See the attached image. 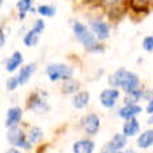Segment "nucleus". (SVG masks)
<instances>
[{
    "label": "nucleus",
    "mask_w": 153,
    "mask_h": 153,
    "mask_svg": "<svg viewBox=\"0 0 153 153\" xmlns=\"http://www.w3.org/2000/svg\"><path fill=\"white\" fill-rule=\"evenodd\" d=\"M73 32H74V35H75L76 40L84 46L86 52H89V53H103L105 52V46L97 42L96 36L91 32V29L85 24H82L79 21H74Z\"/></svg>",
    "instance_id": "obj_1"
},
{
    "label": "nucleus",
    "mask_w": 153,
    "mask_h": 153,
    "mask_svg": "<svg viewBox=\"0 0 153 153\" xmlns=\"http://www.w3.org/2000/svg\"><path fill=\"white\" fill-rule=\"evenodd\" d=\"M46 74L52 82H56L59 79L67 81L73 78L74 68L67 64H49L46 67Z\"/></svg>",
    "instance_id": "obj_2"
},
{
    "label": "nucleus",
    "mask_w": 153,
    "mask_h": 153,
    "mask_svg": "<svg viewBox=\"0 0 153 153\" xmlns=\"http://www.w3.org/2000/svg\"><path fill=\"white\" fill-rule=\"evenodd\" d=\"M89 29L96 36L97 40H106L110 36V27L106 21L100 18H91L89 20Z\"/></svg>",
    "instance_id": "obj_3"
},
{
    "label": "nucleus",
    "mask_w": 153,
    "mask_h": 153,
    "mask_svg": "<svg viewBox=\"0 0 153 153\" xmlns=\"http://www.w3.org/2000/svg\"><path fill=\"white\" fill-rule=\"evenodd\" d=\"M82 128L88 137H95L97 135L100 129V118L96 113H89L82 118Z\"/></svg>",
    "instance_id": "obj_4"
},
{
    "label": "nucleus",
    "mask_w": 153,
    "mask_h": 153,
    "mask_svg": "<svg viewBox=\"0 0 153 153\" xmlns=\"http://www.w3.org/2000/svg\"><path fill=\"white\" fill-rule=\"evenodd\" d=\"M7 139L13 146H17V148H21V149H29L31 148V143L25 138L24 132L21 129H18L17 127L10 128V131L7 132Z\"/></svg>",
    "instance_id": "obj_5"
},
{
    "label": "nucleus",
    "mask_w": 153,
    "mask_h": 153,
    "mask_svg": "<svg viewBox=\"0 0 153 153\" xmlns=\"http://www.w3.org/2000/svg\"><path fill=\"white\" fill-rule=\"evenodd\" d=\"M118 99H120V89L117 88L105 89V91H102L100 96H99L100 105L103 107H106V109H113Z\"/></svg>",
    "instance_id": "obj_6"
},
{
    "label": "nucleus",
    "mask_w": 153,
    "mask_h": 153,
    "mask_svg": "<svg viewBox=\"0 0 153 153\" xmlns=\"http://www.w3.org/2000/svg\"><path fill=\"white\" fill-rule=\"evenodd\" d=\"M120 88L123 89L125 93L134 92V91L139 89L141 88V81H139V76H138L135 73H132V71H128V70H127L124 78H123V81H121Z\"/></svg>",
    "instance_id": "obj_7"
},
{
    "label": "nucleus",
    "mask_w": 153,
    "mask_h": 153,
    "mask_svg": "<svg viewBox=\"0 0 153 153\" xmlns=\"http://www.w3.org/2000/svg\"><path fill=\"white\" fill-rule=\"evenodd\" d=\"M28 107L32 110L33 113H38V114H45L49 111V105L46 103L43 97H40L38 93H33L32 96L29 97L28 100Z\"/></svg>",
    "instance_id": "obj_8"
},
{
    "label": "nucleus",
    "mask_w": 153,
    "mask_h": 153,
    "mask_svg": "<svg viewBox=\"0 0 153 153\" xmlns=\"http://www.w3.org/2000/svg\"><path fill=\"white\" fill-rule=\"evenodd\" d=\"M142 113V107L139 105H124L123 107L118 109L117 116L124 120H129V118H135L138 114Z\"/></svg>",
    "instance_id": "obj_9"
},
{
    "label": "nucleus",
    "mask_w": 153,
    "mask_h": 153,
    "mask_svg": "<svg viewBox=\"0 0 153 153\" xmlns=\"http://www.w3.org/2000/svg\"><path fill=\"white\" fill-rule=\"evenodd\" d=\"M141 131V124L139 121L135 118H129V120H125L124 125H123V134H124L127 138H132L137 137L138 134Z\"/></svg>",
    "instance_id": "obj_10"
},
{
    "label": "nucleus",
    "mask_w": 153,
    "mask_h": 153,
    "mask_svg": "<svg viewBox=\"0 0 153 153\" xmlns=\"http://www.w3.org/2000/svg\"><path fill=\"white\" fill-rule=\"evenodd\" d=\"M21 118H22V110L20 107H11L7 111V117H6V127L8 128H14L20 124Z\"/></svg>",
    "instance_id": "obj_11"
},
{
    "label": "nucleus",
    "mask_w": 153,
    "mask_h": 153,
    "mask_svg": "<svg viewBox=\"0 0 153 153\" xmlns=\"http://www.w3.org/2000/svg\"><path fill=\"white\" fill-rule=\"evenodd\" d=\"M95 143L92 139H79L73 145L74 153H93Z\"/></svg>",
    "instance_id": "obj_12"
},
{
    "label": "nucleus",
    "mask_w": 153,
    "mask_h": 153,
    "mask_svg": "<svg viewBox=\"0 0 153 153\" xmlns=\"http://www.w3.org/2000/svg\"><path fill=\"white\" fill-rule=\"evenodd\" d=\"M91 102V93L88 91H79L73 97V105L75 109H85Z\"/></svg>",
    "instance_id": "obj_13"
},
{
    "label": "nucleus",
    "mask_w": 153,
    "mask_h": 153,
    "mask_svg": "<svg viewBox=\"0 0 153 153\" xmlns=\"http://www.w3.org/2000/svg\"><path fill=\"white\" fill-rule=\"evenodd\" d=\"M137 145L141 149H148V148H150L153 145V128L141 132V135L137 139Z\"/></svg>",
    "instance_id": "obj_14"
},
{
    "label": "nucleus",
    "mask_w": 153,
    "mask_h": 153,
    "mask_svg": "<svg viewBox=\"0 0 153 153\" xmlns=\"http://www.w3.org/2000/svg\"><path fill=\"white\" fill-rule=\"evenodd\" d=\"M36 70V64L35 63H31V64L28 65H24V67H21L20 73H18V75H17V78H18V82H20L21 85L27 84L29 81V78L32 76L33 71Z\"/></svg>",
    "instance_id": "obj_15"
},
{
    "label": "nucleus",
    "mask_w": 153,
    "mask_h": 153,
    "mask_svg": "<svg viewBox=\"0 0 153 153\" xmlns=\"http://www.w3.org/2000/svg\"><path fill=\"white\" fill-rule=\"evenodd\" d=\"M22 54L20 52H14L11 54V57H8L7 61H6V70H7L8 73H13V71H16L21 64H22Z\"/></svg>",
    "instance_id": "obj_16"
},
{
    "label": "nucleus",
    "mask_w": 153,
    "mask_h": 153,
    "mask_svg": "<svg viewBox=\"0 0 153 153\" xmlns=\"http://www.w3.org/2000/svg\"><path fill=\"white\" fill-rule=\"evenodd\" d=\"M79 88L81 85L79 82L74 78L71 79H67L63 82V86H61V92L64 93V95H73V93H78L79 92Z\"/></svg>",
    "instance_id": "obj_17"
},
{
    "label": "nucleus",
    "mask_w": 153,
    "mask_h": 153,
    "mask_svg": "<svg viewBox=\"0 0 153 153\" xmlns=\"http://www.w3.org/2000/svg\"><path fill=\"white\" fill-rule=\"evenodd\" d=\"M127 139L128 138L125 137L124 134H114L113 138L110 139V143L113 145V148L117 150V152H121V150H124L125 149V146H127Z\"/></svg>",
    "instance_id": "obj_18"
},
{
    "label": "nucleus",
    "mask_w": 153,
    "mask_h": 153,
    "mask_svg": "<svg viewBox=\"0 0 153 153\" xmlns=\"http://www.w3.org/2000/svg\"><path fill=\"white\" fill-rule=\"evenodd\" d=\"M143 95H145V91L142 88L134 91V92L127 93V96L124 99V105H138V102L143 99Z\"/></svg>",
    "instance_id": "obj_19"
},
{
    "label": "nucleus",
    "mask_w": 153,
    "mask_h": 153,
    "mask_svg": "<svg viewBox=\"0 0 153 153\" xmlns=\"http://www.w3.org/2000/svg\"><path fill=\"white\" fill-rule=\"evenodd\" d=\"M32 1L33 0H20V1H17L16 7H17V10H18V13H20L21 20H24L25 14L32 10Z\"/></svg>",
    "instance_id": "obj_20"
},
{
    "label": "nucleus",
    "mask_w": 153,
    "mask_h": 153,
    "mask_svg": "<svg viewBox=\"0 0 153 153\" xmlns=\"http://www.w3.org/2000/svg\"><path fill=\"white\" fill-rule=\"evenodd\" d=\"M43 138V131L39 128V127H32L29 129V134H28V141L31 143H38Z\"/></svg>",
    "instance_id": "obj_21"
},
{
    "label": "nucleus",
    "mask_w": 153,
    "mask_h": 153,
    "mask_svg": "<svg viewBox=\"0 0 153 153\" xmlns=\"http://www.w3.org/2000/svg\"><path fill=\"white\" fill-rule=\"evenodd\" d=\"M38 40H39V35H38L33 29H31V31H28L27 35L24 36V45L28 46V48H32V46H36Z\"/></svg>",
    "instance_id": "obj_22"
},
{
    "label": "nucleus",
    "mask_w": 153,
    "mask_h": 153,
    "mask_svg": "<svg viewBox=\"0 0 153 153\" xmlns=\"http://www.w3.org/2000/svg\"><path fill=\"white\" fill-rule=\"evenodd\" d=\"M36 11L43 17H53L56 14V7L54 6H49V4H42V6L38 7Z\"/></svg>",
    "instance_id": "obj_23"
},
{
    "label": "nucleus",
    "mask_w": 153,
    "mask_h": 153,
    "mask_svg": "<svg viewBox=\"0 0 153 153\" xmlns=\"http://www.w3.org/2000/svg\"><path fill=\"white\" fill-rule=\"evenodd\" d=\"M142 49L148 53H153V33L143 38V40H142Z\"/></svg>",
    "instance_id": "obj_24"
},
{
    "label": "nucleus",
    "mask_w": 153,
    "mask_h": 153,
    "mask_svg": "<svg viewBox=\"0 0 153 153\" xmlns=\"http://www.w3.org/2000/svg\"><path fill=\"white\" fill-rule=\"evenodd\" d=\"M18 85H20L18 78H17V76H11V78H8L7 82H6V88H7L8 91H16V89L18 88Z\"/></svg>",
    "instance_id": "obj_25"
},
{
    "label": "nucleus",
    "mask_w": 153,
    "mask_h": 153,
    "mask_svg": "<svg viewBox=\"0 0 153 153\" xmlns=\"http://www.w3.org/2000/svg\"><path fill=\"white\" fill-rule=\"evenodd\" d=\"M32 29L38 33V35H40V33L43 32V29H45V22L42 20H36L35 21V24H33V27H32Z\"/></svg>",
    "instance_id": "obj_26"
},
{
    "label": "nucleus",
    "mask_w": 153,
    "mask_h": 153,
    "mask_svg": "<svg viewBox=\"0 0 153 153\" xmlns=\"http://www.w3.org/2000/svg\"><path fill=\"white\" fill-rule=\"evenodd\" d=\"M99 153H118L116 149L113 148V145L110 143V142H107V143H105L103 145V148L100 149V152Z\"/></svg>",
    "instance_id": "obj_27"
},
{
    "label": "nucleus",
    "mask_w": 153,
    "mask_h": 153,
    "mask_svg": "<svg viewBox=\"0 0 153 153\" xmlns=\"http://www.w3.org/2000/svg\"><path fill=\"white\" fill-rule=\"evenodd\" d=\"M146 113L150 114V116L153 114V99H150V100L148 102V106H146Z\"/></svg>",
    "instance_id": "obj_28"
},
{
    "label": "nucleus",
    "mask_w": 153,
    "mask_h": 153,
    "mask_svg": "<svg viewBox=\"0 0 153 153\" xmlns=\"http://www.w3.org/2000/svg\"><path fill=\"white\" fill-rule=\"evenodd\" d=\"M102 1H103L106 6H116V4L120 3L121 0H102Z\"/></svg>",
    "instance_id": "obj_29"
},
{
    "label": "nucleus",
    "mask_w": 153,
    "mask_h": 153,
    "mask_svg": "<svg viewBox=\"0 0 153 153\" xmlns=\"http://www.w3.org/2000/svg\"><path fill=\"white\" fill-rule=\"evenodd\" d=\"M4 42H6V35H4L3 29H0V49L4 46Z\"/></svg>",
    "instance_id": "obj_30"
},
{
    "label": "nucleus",
    "mask_w": 153,
    "mask_h": 153,
    "mask_svg": "<svg viewBox=\"0 0 153 153\" xmlns=\"http://www.w3.org/2000/svg\"><path fill=\"white\" fill-rule=\"evenodd\" d=\"M6 153H21L18 149H16V148H11V149H8Z\"/></svg>",
    "instance_id": "obj_31"
},
{
    "label": "nucleus",
    "mask_w": 153,
    "mask_h": 153,
    "mask_svg": "<svg viewBox=\"0 0 153 153\" xmlns=\"http://www.w3.org/2000/svg\"><path fill=\"white\" fill-rule=\"evenodd\" d=\"M118 153H135V150L134 149H124V150H121V152Z\"/></svg>",
    "instance_id": "obj_32"
},
{
    "label": "nucleus",
    "mask_w": 153,
    "mask_h": 153,
    "mask_svg": "<svg viewBox=\"0 0 153 153\" xmlns=\"http://www.w3.org/2000/svg\"><path fill=\"white\" fill-rule=\"evenodd\" d=\"M148 124H153V114H152V116H150V118H149V120H148Z\"/></svg>",
    "instance_id": "obj_33"
},
{
    "label": "nucleus",
    "mask_w": 153,
    "mask_h": 153,
    "mask_svg": "<svg viewBox=\"0 0 153 153\" xmlns=\"http://www.w3.org/2000/svg\"><path fill=\"white\" fill-rule=\"evenodd\" d=\"M1 6H3V0H0V8H1Z\"/></svg>",
    "instance_id": "obj_34"
}]
</instances>
